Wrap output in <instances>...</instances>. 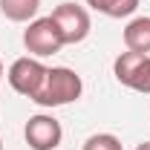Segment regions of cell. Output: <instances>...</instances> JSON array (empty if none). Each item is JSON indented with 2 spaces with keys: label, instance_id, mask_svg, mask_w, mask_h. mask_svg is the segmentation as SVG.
<instances>
[{
  "label": "cell",
  "instance_id": "obj_1",
  "mask_svg": "<svg viewBox=\"0 0 150 150\" xmlns=\"http://www.w3.org/2000/svg\"><path fill=\"white\" fill-rule=\"evenodd\" d=\"M84 93V81L81 75L69 69V67H46V78L40 84V90L35 93V101L38 107H64V104H72L78 101Z\"/></svg>",
  "mask_w": 150,
  "mask_h": 150
},
{
  "label": "cell",
  "instance_id": "obj_2",
  "mask_svg": "<svg viewBox=\"0 0 150 150\" xmlns=\"http://www.w3.org/2000/svg\"><path fill=\"white\" fill-rule=\"evenodd\" d=\"M23 46L32 58H49V55H58L67 43H64V35H61L58 23L49 15V18L29 20V26L23 29Z\"/></svg>",
  "mask_w": 150,
  "mask_h": 150
},
{
  "label": "cell",
  "instance_id": "obj_3",
  "mask_svg": "<svg viewBox=\"0 0 150 150\" xmlns=\"http://www.w3.org/2000/svg\"><path fill=\"white\" fill-rule=\"evenodd\" d=\"M112 72H115V81L121 87H130L136 93L150 95V55L127 49L112 61Z\"/></svg>",
  "mask_w": 150,
  "mask_h": 150
},
{
  "label": "cell",
  "instance_id": "obj_4",
  "mask_svg": "<svg viewBox=\"0 0 150 150\" xmlns=\"http://www.w3.org/2000/svg\"><path fill=\"white\" fill-rule=\"evenodd\" d=\"M52 20L58 23V29H61V35H64V43H69V46L87 40L90 29H93V23H90V12H87L84 6L72 3V0L58 3L55 9H52Z\"/></svg>",
  "mask_w": 150,
  "mask_h": 150
},
{
  "label": "cell",
  "instance_id": "obj_5",
  "mask_svg": "<svg viewBox=\"0 0 150 150\" xmlns=\"http://www.w3.org/2000/svg\"><path fill=\"white\" fill-rule=\"evenodd\" d=\"M9 84H12V90L20 95H26L29 101L35 98V93L40 90V84H43V78H46V67L38 61V58H18L12 67H9Z\"/></svg>",
  "mask_w": 150,
  "mask_h": 150
},
{
  "label": "cell",
  "instance_id": "obj_6",
  "mask_svg": "<svg viewBox=\"0 0 150 150\" xmlns=\"http://www.w3.org/2000/svg\"><path fill=\"white\" fill-rule=\"evenodd\" d=\"M23 139L32 150H55L64 139V130H61V121L55 115H46V112H38L26 121L23 127Z\"/></svg>",
  "mask_w": 150,
  "mask_h": 150
},
{
  "label": "cell",
  "instance_id": "obj_7",
  "mask_svg": "<svg viewBox=\"0 0 150 150\" xmlns=\"http://www.w3.org/2000/svg\"><path fill=\"white\" fill-rule=\"evenodd\" d=\"M124 46L130 52H142L147 55L150 52V18H133L127 26H124Z\"/></svg>",
  "mask_w": 150,
  "mask_h": 150
},
{
  "label": "cell",
  "instance_id": "obj_8",
  "mask_svg": "<svg viewBox=\"0 0 150 150\" xmlns=\"http://www.w3.org/2000/svg\"><path fill=\"white\" fill-rule=\"evenodd\" d=\"M40 0H0V12L3 18L12 23H29L38 18Z\"/></svg>",
  "mask_w": 150,
  "mask_h": 150
},
{
  "label": "cell",
  "instance_id": "obj_9",
  "mask_svg": "<svg viewBox=\"0 0 150 150\" xmlns=\"http://www.w3.org/2000/svg\"><path fill=\"white\" fill-rule=\"evenodd\" d=\"M81 150H124V147H121L118 136H112V133H95V136H90L84 142Z\"/></svg>",
  "mask_w": 150,
  "mask_h": 150
},
{
  "label": "cell",
  "instance_id": "obj_10",
  "mask_svg": "<svg viewBox=\"0 0 150 150\" xmlns=\"http://www.w3.org/2000/svg\"><path fill=\"white\" fill-rule=\"evenodd\" d=\"M136 9H139V0H115V6H112V18H130Z\"/></svg>",
  "mask_w": 150,
  "mask_h": 150
},
{
  "label": "cell",
  "instance_id": "obj_11",
  "mask_svg": "<svg viewBox=\"0 0 150 150\" xmlns=\"http://www.w3.org/2000/svg\"><path fill=\"white\" fill-rule=\"evenodd\" d=\"M87 6L95 9V12H101V15H107V18H112V6H115V0H87Z\"/></svg>",
  "mask_w": 150,
  "mask_h": 150
},
{
  "label": "cell",
  "instance_id": "obj_12",
  "mask_svg": "<svg viewBox=\"0 0 150 150\" xmlns=\"http://www.w3.org/2000/svg\"><path fill=\"white\" fill-rule=\"evenodd\" d=\"M136 150H150V142H142V144H136Z\"/></svg>",
  "mask_w": 150,
  "mask_h": 150
},
{
  "label": "cell",
  "instance_id": "obj_13",
  "mask_svg": "<svg viewBox=\"0 0 150 150\" xmlns=\"http://www.w3.org/2000/svg\"><path fill=\"white\" fill-rule=\"evenodd\" d=\"M0 78H3V61H0Z\"/></svg>",
  "mask_w": 150,
  "mask_h": 150
},
{
  "label": "cell",
  "instance_id": "obj_14",
  "mask_svg": "<svg viewBox=\"0 0 150 150\" xmlns=\"http://www.w3.org/2000/svg\"><path fill=\"white\" fill-rule=\"evenodd\" d=\"M0 150H3V142H0Z\"/></svg>",
  "mask_w": 150,
  "mask_h": 150
}]
</instances>
